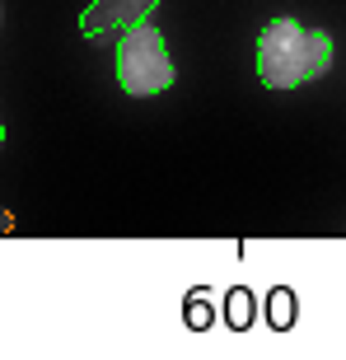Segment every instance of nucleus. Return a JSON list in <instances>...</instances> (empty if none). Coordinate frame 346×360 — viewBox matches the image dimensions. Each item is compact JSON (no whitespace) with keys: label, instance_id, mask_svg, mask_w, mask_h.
<instances>
[{"label":"nucleus","instance_id":"nucleus-1","mask_svg":"<svg viewBox=\"0 0 346 360\" xmlns=\"http://www.w3.org/2000/svg\"><path fill=\"white\" fill-rule=\"evenodd\" d=\"M333 70V38L295 19H271L257 33V80L267 89H295Z\"/></svg>","mask_w":346,"mask_h":360},{"label":"nucleus","instance_id":"nucleus-2","mask_svg":"<svg viewBox=\"0 0 346 360\" xmlns=\"http://www.w3.org/2000/svg\"><path fill=\"white\" fill-rule=\"evenodd\" d=\"M178 80L173 75V61H169V47H164V33L155 24H132L122 28V42H117V84L136 98L146 94H164L169 84Z\"/></svg>","mask_w":346,"mask_h":360},{"label":"nucleus","instance_id":"nucleus-3","mask_svg":"<svg viewBox=\"0 0 346 360\" xmlns=\"http://www.w3.org/2000/svg\"><path fill=\"white\" fill-rule=\"evenodd\" d=\"M155 5H160V0H94L89 10L80 14V33L84 38H98L108 28H132V24H141V19H150Z\"/></svg>","mask_w":346,"mask_h":360},{"label":"nucleus","instance_id":"nucleus-4","mask_svg":"<svg viewBox=\"0 0 346 360\" xmlns=\"http://www.w3.org/2000/svg\"><path fill=\"white\" fill-rule=\"evenodd\" d=\"M243 300H248L243 290H234V295H229V323H239V328L248 323V304H243Z\"/></svg>","mask_w":346,"mask_h":360},{"label":"nucleus","instance_id":"nucleus-5","mask_svg":"<svg viewBox=\"0 0 346 360\" xmlns=\"http://www.w3.org/2000/svg\"><path fill=\"white\" fill-rule=\"evenodd\" d=\"M0 141H5V127H0Z\"/></svg>","mask_w":346,"mask_h":360}]
</instances>
